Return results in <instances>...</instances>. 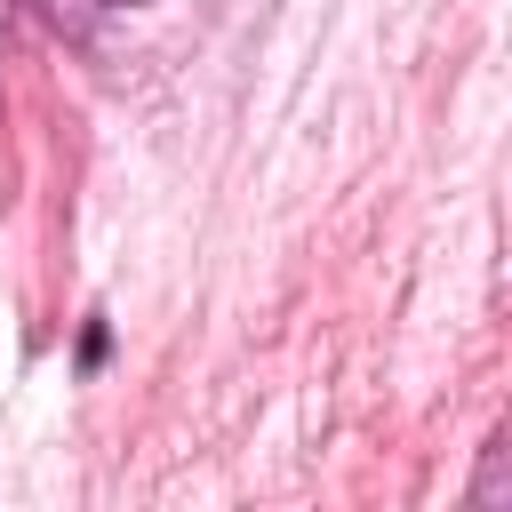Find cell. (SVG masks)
I'll list each match as a JSON object with an SVG mask.
<instances>
[{"label":"cell","instance_id":"cell-2","mask_svg":"<svg viewBox=\"0 0 512 512\" xmlns=\"http://www.w3.org/2000/svg\"><path fill=\"white\" fill-rule=\"evenodd\" d=\"M112 8H136V0H112Z\"/></svg>","mask_w":512,"mask_h":512},{"label":"cell","instance_id":"cell-1","mask_svg":"<svg viewBox=\"0 0 512 512\" xmlns=\"http://www.w3.org/2000/svg\"><path fill=\"white\" fill-rule=\"evenodd\" d=\"M104 352H112V328L88 312V328H80V368H104Z\"/></svg>","mask_w":512,"mask_h":512}]
</instances>
